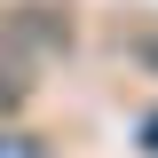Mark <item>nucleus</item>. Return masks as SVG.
I'll list each match as a JSON object with an SVG mask.
<instances>
[{"mask_svg": "<svg viewBox=\"0 0 158 158\" xmlns=\"http://www.w3.org/2000/svg\"><path fill=\"white\" fill-rule=\"evenodd\" d=\"M8 103H24V71L16 63H0V111H8Z\"/></svg>", "mask_w": 158, "mask_h": 158, "instance_id": "nucleus-1", "label": "nucleus"}]
</instances>
